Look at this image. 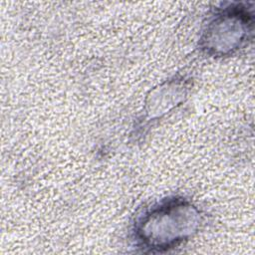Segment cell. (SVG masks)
Segmentation results:
<instances>
[{"label":"cell","mask_w":255,"mask_h":255,"mask_svg":"<svg viewBox=\"0 0 255 255\" xmlns=\"http://www.w3.org/2000/svg\"><path fill=\"white\" fill-rule=\"evenodd\" d=\"M190 80L185 77H173L154 88L145 103L141 117L138 119L137 128L145 130L154 123L180 106L188 96Z\"/></svg>","instance_id":"obj_3"},{"label":"cell","mask_w":255,"mask_h":255,"mask_svg":"<svg viewBox=\"0 0 255 255\" xmlns=\"http://www.w3.org/2000/svg\"><path fill=\"white\" fill-rule=\"evenodd\" d=\"M203 222L201 210L183 196H169L137 215L131 227L132 240L143 252L169 251L192 237Z\"/></svg>","instance_id":"obj_1"},{"label":"cell","mask_w":255,"mask_h":255,"mask_svg":"<svg viewBox=\"0 0 255 255\" xmlns=\"http://www.w3.org/2000/svg\"><path fill=\"white\" fill-rule=\"evenodd\" d=\"M253 29L252 6L244 2L224 3L208 17L199 37V48L208 57L230 56L248 44Z\"/></svg>","instance_id":"obj_2"}]
</instances>
